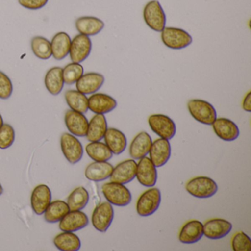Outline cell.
I'll list each match as a JSON object with an SVG mask.
<instances>
[{
    "label": "cell",
    "instance_id": "10",
    "mask_svg": "<svg viewBox=\"0 0 251 251\" xmlns=\"http://www.w3.org/2000/svg\"><path fill=\"white\" fill-rule=\"evenodd\" d=\"M136 177L138 181L145 187H153L158 180L156 167L149 158L145 156L137 163Z\"/></svg>",
    "mask_w": 251,
    "mask_h": 251
},
{
    "label": "cell",
    "instance_id": "28",
    "mask_svg": "<svg viewBox=\"0 0 251 251\" xmlns=\"http://www.w3.org/2000/svg\"><path fill=\"white\" fill-rule=\"evenodd\" d=\"M45 83L51 95L54 96L59 95L64 86L63 69L60 67L51 68L45 76Z\"/></svg>",
    "mask_w": 251,
    "mask_h": 251
},
{
    "label": "cell",
    "instance_id": "34",
    "mask_svg": "<svg viewBox=\"0 0 251 251\" xmlns=\"http://www.w3.org/2000/svg\"><path fill=\"white\" fill-rule=\"evenodd\" d=\"M33 54L41 60H48L52 56L51 42L42 36L33 37L31 41Z\"/></svg>",
    "mask_w": 251,
    "mask_h": 251
},
{
    "label": "cell",
    "instance_id": "24",
    "mask_svg": "<svg viewBox=\"0 0 251 251\" xmlns=\"http://www.w3.org/2000/svg\"><path fill=\"white\" fill-rule=\"evenodd\" d=\"M75 27L80 34L89 37L100 33L105 27V23L98 17H82L76 20Z\"/></svg>",
    "mask_w": 251,
    "mask_h": 251
},
{
    "label": "cell",
    "instance_id": "9",
    "mask_svg": "<svg viewBox=\"0 0 251 251\" xmlns=\"http://www.w3.org/2000/svg\"><path fill=\"white\" fill-rule=\"evenodd\" d=\"M114 211L112 205L103 202L94 210L92 215V223L98 231L105 233L109 228L114 220Z\"/></svg>",
    "mask_w": 251,
    "mask_h": 251
},
{
    "label": "cell",
    "instance_id": "19",
    "mask_svg": "<svg viewBox=\"0 0 251 251\" xmlns=\"http://www.w3.org/2000/svg\"><path fill=\"white\" fill-rule=\"evenodd\" d=\"M52 201V193L49 186L45 184L39 185L32 192L31 206L33 211L38 215H42L46 211Z\"/></svg>",
    "mask_w": 251,
    "mask_h": 251
},
{
    "label": "cell",
    "instance_id": "11",
    "mask_svg": "<svg viewBox=\"0 0 251 251\" xmlns=\"http://www.w3.org/2000/svg\"><path fill=\"white\" fill-rule=\"evenodd\" d=\"M92 43L90 38L85 35H77L71 42L70 56L74 63L83 62L92 52Z\"/></svg>",
    "mask_w": 251,
    "mask_h": 251
},
{
    "label": "cell",
    "instance_id": "37",
    "mask_svg": "<svg viewBox=\"0 0 251 251\" xmlns=\"http://www.w3.org/2000/svg\"><path fill=\"white\" fill-rule=\"evenodd\" d=\"M231 246L234 251H250L251 250V239L244 232H237L232 238Z\"/></svg>",
    "mask_w": 251,
    "mask_h": 251
},
{
    "label": "cell",
    "instance_id": "16",
    "mask_svg": "<svg viewBox=\"0 0 251 251\" xmlns=\"http://www.w3.org/2000/svg\"><path fill=\"white\" fill-rule=\"evenodd\" d=\"M211 126L217 137L225 142H233L236 140L240 133L236 123L224 117L216 119Z\"/></svg>",
    "mask_w": 251,
    "mask_h": 251
},
{
    "label": "cell",
    "instance_id": "29",
    "mask_svg": "<svg viewBox=\"0 0 251 251\" xmlns=\"http://www.w3.org/2000/svg\"><path fill=\"white\" fill-rule=\"evenodd\" d=\"M54 245L60 251H77L81 247L80 238L73 232H64L54 238Z\"/></svg>",
    "mask_w": 251,
    "mask_h": 251
},
{
    "label": "cell",
    "instance_id": "8",
    "mask_svg": "<svg viewBox=\"0 0 251 251\" xmlns=\"http://www.w3.org/2000/svg\"><path fill=\"white\" fill-rule=\"evenodd\" d=\"M61 147L64 157L70 164H77L83 158V145L74 135L64 133L61 137Z\"/></svg>",
    "mask_w": 251,
    "mask_h": 251
},
{
    "label": "cell",
    "instance_id": "38",
    "mask_svg": "<svg viewBox=\"0 0 251 251\" xmlns=\"http://www.w3.org/2000/svg\"><path fill=\"white\" fill-rule=\"evenodd\" d=\"M13 83L3 72L0 71V99L7 100L13 93Z\"/></svg>",
    "mask_w": 251,
    "mask_h": 251
},
{
    "label": "cell",
    "instance_id": "5",
    "mask_svg": "<svg viewBox=\"0 0 251 251\" xmlns=\"http://www.w3.org/2000/svg\"><path fill=\"white\" fill-rule=\"evenodd\" d=\"M161 41L169 49H184L192 45L193 39L186 30L177 27H165L161 32Z\"/></svg>",
    "mask_w": 251,
    "mask_h": 251
},
{
    "label": "cell",
    "instance_id": "18",
    "mask_svg": "<svg viewBox=\"0 0 251 251\" xmlns=\"http://www.w3.org/2000/svg\"><path fill=\"white\" fill-rule=\"evenodd\" d=\"M60 230L64 232H75L89 225V218L81 211H70L60 220Z\"/></svg>",
    "mask_w": 251,
    "mask_h": 251
},
{
    "label": "cell",
    "instance_id": "20",
    "mask_svg": "<svg viewBox=\"0 0 251 251\" xmlns=\"http://www.w3.org/2000/svg\"><path fill=\"white\" fill-rule=\"evenodd\" d=\"M105 83V77L100 73H89L83 74L76 82L77 90L84 95L96 93Z\"/></svg>",
    "mask_w": 251,
    "mask_h": 251
},
{
    "label": "cell",
    "instance_id": "42",
    "mask_svg": "<svg viewBox=\"0 0 251 251\" xmlns=\"http://www.w3.org/2000/svg\"><path fill=\"white\" fill-rule=\"evenodd\" d=\"M3 193V188H2V185L0 183V195H2Z\"/></svg>",
    "mask_w": 251,
    "mask_h": 251
},
{
    "label": "cell",
    "instance_id": "36",
    "mask_svg": "<svg viewBox=\"0 0 251 251\" xmlns=\"http://www.w3.org/2000/svg\"><path fill=\"white\" fill-rule=\"evenodd\" d=\"M15 140V131L9 124H3L0 128V149L9 148Z\"/></svg>",
    "mask_w": 251,
    "mask_h": 251
},
{
    "label": "cell",
    "instance_id": "22",
    "mask_svg": "<svg viewBox=\"0 0 251 251\" xmlns=\"http://www.w3.org/2000/svg\"><path fill=\"white\" fill-rule=\"evenodd\" d=\"M152 140L149 133L142 131L138 133L130 143L129 153L134 160H139L147 156L152 146Z\"/></svg>",
    "mask_w": 251,
    "mask_h": 251
},
{
    "label": "cell",
    "instance_id": "13",
    "mask_svg": "<svg viewBox=\"0 0 251 251\" xmlns=\"http://www.w3.org/2000/svg\"><path fill=\"white\" fill-rule=\"evenodd\" d=\"M150 159L156 167H161L165 165L171 156V145L167 139H160L152 142L149 152Z\"/></svg>",
    "mask_w": 251,
    "mask_h": 251
},
{
    "label": "cell",
    "instance_id": "31",
    "mask_svg": "<svg viewBox=\"0 0 251 251\" xmlns=\"http://www.w3.org/2000/svg\"><path fill=\"white\" fill-rule=\"evenodd\" d=\"M86 153L95 161H108L113 157V152L105 143L92 142L86 147Z\"/></svg>",
    "mask_w": 251,
    "mask_h": 251
},
{
    "label": "cell",
    "instance_id": "35",
    "mask_svg": "<svg viewBox=\"0 0 251 251\" xmlns=\"http://www.w3.org/2000/svg\"><path fill=\"white\" fill-rule=\"evenodd\" d=\"M84 69L79 63H71L63 69V77L64 83L67 85H73L76 83L83 75Z\"/></svg>",
    "mask_w": 251,
    "mask_h": 251
},
{
    "label": "cell",
    "instance_id": "27",
    "mask_svg": "<svg viewBox=\"0 0 251 251\" xmlns=\"http://www.w3.org/2000/svg\"><path fill=\"white\" fill-rule=\"evenodd\" d=\"M71 39L67 33L60 32L55 35L51 42L52 56L57 61L64 59L70 53Z\"/></svg>",
    "mask_w": 251,
    "mask_h": 251
},
{
    "label": "cell",
    "instance_id": "41",
    "mask_svg": "<svg viewBox=\"0 0 251 251\" xmlns=\"http://www.w3.org/2000/svg\"><path fill=\"white\" fill-rule=\"evenodd\" d=\"M3 119H2V115L0 114V128H1V127H2V126H3Z\"/></svg>",
    "mask_w": 251,
    "mask_h": 251
},
{
    "label": "cell",
    "instance_id": "30",
    "mask_svg": "<svg viewBox=\"0 0 251 251\" xmlns=\"http://www.w3.org/2000/svg\"><path fill=\"white\" fill-rule=\"evenodd\" d=\"M65 99L67 105L73 111L86 114L89 110L87 97L79 91L73 89L67 91L65 93Z\"/></svg>",
    "mask_w": 251,
    "mask_h": 251
},
{
    "label": "cell",
    "instance_id": "17",
    "mask_svg": "<svg viewBox=\"0 0 251 251\" xmlns=\"http://www.w3.org/2000/svg\"><path fill=\"white\" fill-rule=\"evenodd\" d=\"M66 126L71 134L77 137H84L87 133L89 121L84 114L69 110L65 114Z\"/></svg>",
    "mask_w": 251,
    "mask_h": 251
},
{
    "label": "cell",
    "instance_id": "4",
    "mask_svg": "<svg viewBox=\"0 0 251 251\" xmlns=\"http://www.w3.org/2000/svg\"><path fill=\"white\" fill-rule=\"evenodd\" d=\"M102 192L108 202L119 207L127 206L132 201L130 190L122 183L108 182L102 186Z\"/></svg>",
    "mask_w": 251,
    "mask_h": 251
},
{
    "label": "cell",
    "instance_id": "6",
    "mask_svg": "<svg viewBox=\"0 0 251 251\" xmlns=\"http://www.w3.org/2000/svg\"><path fill=\"white\" fill-rule=\"evenodd\" d=\"M161 202V193L159 189L150 187L138 199L136 212L141 217H149L158 209Z\"/></svg>",
    "mask_w": 251,
    "mask_h": 251
},
{
    "label": "cell",
    "instance_id": "26",
    "mask_svg": "<svg viewBox=\"0 0 251 251\" xmlns=\"http://www.w3.org/2000/svg\"><path fill=\"white\" fill-rule=\"evenodd\" d=\"M108 130V123L103 114H95L89 123L86 139L89 142L102 140Z\"/></svg>",
    "mask_w": 251,
    "mask_h": 251
},
{
    "label": "cell",
    "instance_id": "25",
    "mask_svg": "<svg viewBox=\"0 0 251 251\" xmlns=\"http://www.w3.org/2000/svg\"><path fill=\"white\" fill-rule=\"evenodd\" d=\"M105 145L114 155H120L127 148V138L126 135L117 128H108L105 136Z\"/></svg>",
    "mask_w": 251,
    "mask_h": 251
},
{
    "label": "cell",
    "instance_id": "15",
    "mask_svg": "<svg viewBox=\"0 0 251 251\" xmlns=\"http://www.w3.org/2000/svg\"><path fill=\"white\" fill-rule=\"evenodd\" d=\"M231 223L221 218L208 220L203 224V236L210 239H220L226 237L231 231Z\"/></svg>",
    "mask_w": 251,
    "mask_h": 251
},
{
    "label": "cell",
    "instance_id": "23",
    "mask_svg": "<svg viewBox=\"0 0 251 251\" xmlns=\"http://www.w3.org/2000/svg\"><path fill=\"white\" fill-rule=\"evenodd\" d=\"M113 170L114 167L108 161H95L86 167L85 176L92 181H103L109 178Z\"/></svg>",
    "mask_w": 251,
    "mask_h": 251
},
{
    "label": "cell",
    "instance_id": "12",
    "mask_svg": "<svg viewBox=\"0 0 251 251\" xmlns=\"http://www.w3.org/2000/svg\"><path fill=\"white\" fill-rule=\"evenodd\" d=\"M137 163L134 159H127L122 161L114 167L110 176L111 181L122 184H127L136 178Z\"/></svg>",
    "mask_w": 251,
    "mask_h": 251
},
{
    "label": "cell",
    "instance_id": "33",
    "mask_svg": "<svg viewBox=\"0 0 251 251\" xmlns=\"http://www.w3.org/2000/svg\"><path fill=\"white\" fill-rule=\"evenodd\" d=\"M89 201V195L83 186L76 188L67 198L70 211H81L87 205Z\"/></svg>",
    "mask_w": 251,
    "mask_h": 251
},
{
    "label": "cell",
    "instance_id": "1",
    "mask_svg": "<svg viewBox=\"0 0 251 251\" xmlns=\"http://www.w3.org/2000/svg\"><path fill=\"white\" fill-rule=\"evenodd\" d=\"M188 111L198 123L211 126L217 118V111L210 102L203 100H190L187 103Z\"/></svg>",
    "mask_w": 251,
    "mask_h": 251
},
{
    "label": "cell",
    "instance_id": "2",
    "mask_svg": "<svg viewBox=\"0 0 251 251\" xmlns=\"http://www.w3.org/2000/svg\"><path fill=\"white\" fill-rule=\"evenodd\" d=\"M189 195L201 199L211 198L218 191V186L213 179L206 176H198L191 179L186 184Z\"/></svg>",
    "mask_w": 251,
    "mask_h": 251
},
{
    "label": "cell",
    "instance_id": "39",
    "mask_svg": "<svg viewBox=\"0 0 251 251\" xmlns=\"http://www.w3.org/2000/svg\"><path fill=\"white\" fill-rule=\"evenodd\" d=\"M49 0H19V3L23 8L29 10H39L44 8Z\"/></svg>",
    "mask_w": 251,
    "mask_h": 251
},
{
    "label": "cell",
    "instance_id": "3",
    "mask_svg": "<svg viewBox=\"0 0 251 251\" xmlns=\"http://www.w3.org/2000/svg\"><path fill=\"white\" fill-rule=\"evenodd\" d=\"M143 17L148 27L158 33H161L166 27L167 17L158 0L150 1L145 5Z\"/></svg>",
    "mask_w": 251,
    "mask_h": 251
},
{
    "label": "cell",
    "instance_id": "14",
    "mask_svg": "<svg viewBox=\"0 0 251 251\" xmlns=\"http://www.w3.org/2000/svg\"><path fill=\"white\" fill-rule=\"evenodd\" d=\"M89 109L95 114H108L117 106V102L114 98L102 93L92 94L88 98Z\"/></svg>",
    "mask_w": 251,
    "mask_h": 251
},
{
    "label": "cell",
    "instance_id": "21",
    "mask_svg": "<svg viewBox=\"0 0 251 251\" xmlns=\"http://www.w3.org/2000/svg\"><path fill=\"white\" fill-rule=\"evenodd\" d=\"M203 236V224L199 220L186 222L179 232L178 239L183 244H194Z\"/></svg>",
    "mask_w": 251,
    "mask_h": 251
},
{
    "label": "cell",
    "instance_id": "32",
    "mask_svg": "<svg viewBox=\"0 0 251 251\" xmlns=\"http://www.w3.org/2000/svg\"><path fill=\"white\" fill-rule=\"evenodd\" d=\"M69 211L70 209L67 202L59 200L53 201L44 213L45 220L50 223H58Z\"/></svg>",
    "mask_w": 251,
    "mask_h": 251
},
{
    "label": "cell",
    "instance_id": "7",
    "mask_svg": "<svg viewBox=\"0 0 251 251\" xmlns=\"http://www.w3.org/2000/svg\"><path fill=\"white\" fill-rule=\"evenodd\" d=\"M148 124L152 132L162 139L170 140L176 134V125L168 116L157 114L151 115Z\"/></svg>",
    "mask_w": 251,
    "mask_h": 251
},
{
    "label": "cell",
    "instance_id": "40",
    "mask_svg": "<svg viewBox=\"0 0 251 251\" xmlns=\"http://www.w3.org/2000/svg\"><path fill=\"white\" fill-rule=\"evenodd\" d=\"M242 108L247 112H251V92H248L244 98Z\"/></svg>",
    "mask_w": 251,
    "mask_h": 251
}]
</instances>
